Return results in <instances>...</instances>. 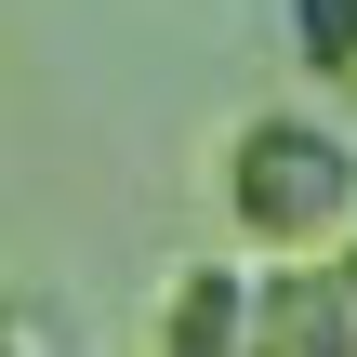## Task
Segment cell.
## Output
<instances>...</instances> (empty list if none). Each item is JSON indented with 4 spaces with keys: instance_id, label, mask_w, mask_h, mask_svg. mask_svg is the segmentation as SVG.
I'll list each match as a JSON object with an SVG mask.
<instances>
[{
    "instance_id": "8992f818",
    "label": "cell",
    "mask_w": 357,
    "mask_h": 357,
    "mask_svg": "<svg viewBox=\"0 0 357 357\" xmlns=\"http://www.w3.org/2000/svg\"><path fill=\"white\" fill-rule=\"evenodd\" d=\"M331 278H344V291H357V238H344V252H331Z\"/></svg>"
},
{
    "instance_id": "3957f363",
    "label": "cell",
    "mask_w": 357,
    "mask_h": 357,
    "mask_svg": "<svg viewBox=\"0 0 357 357\" xmlns=\"http://www.w3.org/2000/svg\"><path fill=\"white\" fill-rule=\"evenodd\" d=\"M146 357H252V278L238 265H172V291L146 318Z\"/></svg>"
},
{
    "instance_id": "6da1fadb",
    "label": "cell",
    "mask_w": 357,
    "mask_h": 357,
    "mask_svg": "<svg viewBox=\"0 0 357 357\" xmlns=\"http://www.w3.org/2000/svg\"><path fill=\"white\" fill-rule=\"evenodd\" d=\"M225 225L265 265H331L357 238V132L318 106H252L225 132Z\"/></svg>"
},
{
    "instance_id": "5b68a950",
    "label": "cell",
    "mask_w": 357,
    "mask_h": 357,
    "mask_svg": "<svg viewBox=\"0 0 357 357\" xmlns=\"http://www.w3.org/2000/svg\"><path fill=\"white\" fill-rule=\"evenodd\" d=\"M0 357H66V344H53V318H40V305H13V291H0Z\"/></svg>"
},
{
    "instance_id": "277c9868",
    "label": "cell",
    "mask_w": 357,
    "mask_h": 357,
    "mask_svg": "<svg viewBox=\"0 0 357 357\" xmlns=\"http://www.w3.org/2000/svg\"><path fill=\"white\" fill-rule=\"evenodd\" d=\"M278 26H291L305 79H357V0H278Z\"/></svg>"
},
{
    "instance_id": "7a4b0ae2",
    "label": "cell",
    "mask_w": 357,
    "mask_h": 357,
    "mask_svg": "<svg viewBox=\"0 0 357 357\" xmlns=\"http://www.w3.org/2000/svg\"><path fill=\"white\" fill-rule=\"evenodd\" d=\"M252 357H357V291L331 265H265L252 278Z\"/></svg>"
}]
</instances>
